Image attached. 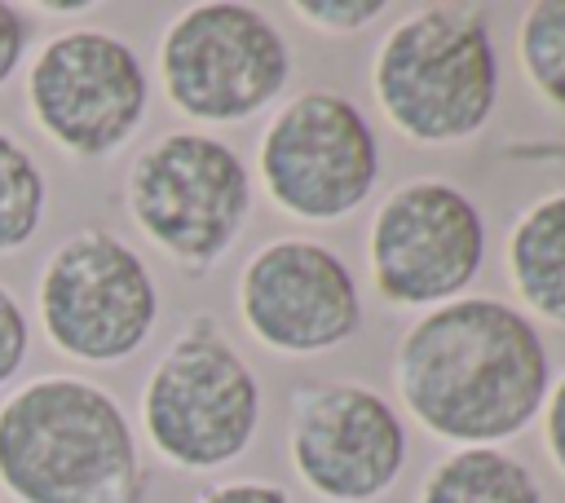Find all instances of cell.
<instances>
[{
    "label": "cell",
    "mask_w": 565,
    "mask_h": 503,
    "mask_svg": "<svg viewBox=\"0 0 565 503\" xmlns=\"http://www.w3.org/2000/svg\"><path fill=\"white\" fill-rule=\"evenodd\" d=\"M397 393L441 441L494 446L534 424L552 366L534 322L490 296L428 309L397 344Z\"/></svg>",
    "instance_id": "obj_1"
},
{
    "label": "cell",
    "mask_w": 565,
    "mask_h": 503,
    "mask_svg": "<svg viewBox=\"0 0 565 503\" xmlns=\"http://www.w3.org/2000/svg\"><path fill=\"white\" fill-rule=\"evenodd\" d=\"M141 441L106 384L49 371L0 397V499L141 503Z\"/></svg>",
    "instance_id": "obj_2"
},
{
    "label": "cell",
    "mask_w": 565,
    "mask_h": 503,
    "mask_svg": "<svg viewBox=\"0 0 565 503\" xmlns=\"http://www.w3.org/2000/svg\"><path fill=\"white\" fill-rule=\"evenodd\" d=\"M371 88L384 119L419 146L481 132L499 101V53L486 18L450 4L406 13L375 49Z\"/></svg>",
    "instance_id": "obj_3"
},
{
    "label": "cell",
    "mask_w": 565,
    "mask_h": 503,
    "mask_svg": "<svg viewBox=\"0 0 565 503\" xmlns=\"http://www.w3.org/2000/svg\"><path fill=\"white\" fill-rule=\"evenodd\" d=\"M137 410L163 463L216 472L252 446L260 428V384L216 318L194 313L150 366Z\"/></svg>",
    "instance_id": "obj_4"
},
{
    "label": "cell",
    "mask_w": 565,
    "mask_h": 503,
    "mask_svg": "<svg viewBox=\"0 0 565 503\" xmlns=\"http://www.w3.org/2000/svg\"><path fill=\"white\" fill-rule=\"evenodd\" d=\"M159 309L163 296L141 252L106 225H79L35 274L31 327L79 366H119L146 349Z\"/></svg>",
    "instance_id": "obj_5"
},
{
    "label": "cell",
    "mask_w": 565,
    "mask_h": 503,
    "mask_svg": "<svg viewBox=\"0 0 565 503\" xmlns=\"http://www.w3.org/2000/svg\"><path fill=\"white\" fill-rule=\"evenodd\" d=\"M124 207L137 234L172 265L207 274L252 216V176L230 141L177 128L128 163Z\"/></svg>",
    "instance_id": "obj_6"
},
{
    "label": "cell",
    "mask_w": 565,
    "mask_h": 503,
    "mask_svg": "<svg viewBox=\"0 0 565 503\" xmlns=\"http://www.w3.org/2000/svg\"><path fill=\"white\" fill-rule=\"evenodd\" d=\"M31 128L75 163L119 154L150 110L141 53L102 26H66L40 40L22 66Z\"/></svg>",
    "instance_id": "obj_7"
},
{
    "label": "cell",
    "mask_w": 565,
    "mask_h": 503,
    "mask_svg": "<svg viewBox=\"0 0 565 503\" xmlns=\"http://www.w3.org/2000/svg\"><path fill=\"white\" fill-rule=\"evenodd\" d=\"M291 79L287 35L252 4L203 0L159 35V88L194 124H243Z\"/></svg>",
    "instance_id": "obj_8"
},
{
    "label": "cell",
    "mask_w": 565,
    "mask_h": 503,
    "mask_svg": "<svg viewBox=\"0 0 565 503\" xmlns=\"http://www.w3.org/2000/svg\"><path fill=\"white\" fill-rule=\"evenodd\" d=\"M256 168L278 212L296 221H340L375 190L380 146L349 97L313 88L269 119Z\"/></svg>",
    "instance_id": "obj_9"
},
{
    "label": "cell",
    "mask_w": 565,
    "mask_h": 503,
    "mask_svg": "<svg viewBox=\"0 0 565 503\" xmlns=\"http://www.w3.org/2000/svg\"><path fill=\"white\" fill-rule=\"evenodd\" d=\"M371 278L397 309L450 304L486 260V221L450 181L397 185L371 221Z\"/></svg>",
    "instance_id": "obj_10"
},
{
    "label": "cell",
    "mask_w": 565,
    "mask_h": 503,
    "mask_svg": "<svg viewBox=\"0 0 565 503\" xmlns=\"http://www.w3.org/2000/svg\"><path fill=\"white\" fill-rule=\"evenodd\" d=\"M243 327L274 353L309 357L340 349L362 327L353 269L322 243L274 238L238 274Z\"/></svg>",
    "instance_id": "obj_11"
},
{
    "label": "cell",
    "mask_w": 565,
    "mask_h": 503,
    "mask_svg": "<svg viewBox=\"0 0 565 503\" xmlns=\"http://www.w3.org/2000/svg\"><path fill=\"white\" fill-rule=\"evenodd\" d=\"M296 477L327 503H371L406 468V428L366 384H322L291 402Z\"/></svg>",
    "instance_id": "obj_12"
},
{
    "label": "cell",
    "mask_w": 565,
    "mask_h": 503,
    "mask_svg": "<svg viewBox=\"0 0 565 503\" xmlns=\"http://www.w3.org/2000/svg\"><path fill=\"white\" fill-rule=\"evenodd\" d=\"M516 296L547 322L565 327V194L539 199L508 238Z\"/></svg>",
    "instance_id": "obj_13"
},
{
    "label": "cell",
    "mask_w": 565,
    "mask_h": 503,
    "mask_svg": "<svg viewBox=\"0 0 565 503\" xmlns=\"http://www.w3.org/2000/svg\"><path fill=\"white\" fill-rule=\"evenodd\" d=\"M419 503H543L534 472L499 446H459L419 485Z\"/></svg>",
    "instance_id": "obj_14"
},
{
    "label": "cell",
    "mask_w": 565,
    "mask_h": 503,
    "mask_svg": "<svg viewBox=\"0 0 565 503\" xmlns=\"http://www.w3.org/2000/svg\"><path fill=\"white\" fill-rule=\"evenodd\" d=\"M49 216V172L35 150L0 124V260L35 243Z\"/></svg>",
    "instance_id": "obj_15"
},
{
    "label": "cell",
    "mask_w": 565,
    "mask_h": 503,
    "mask_svg": "<svg viewBox=\"0 0 565 503\" xmlns=\"http://www.w3.org/2000/svg\"><path fill=\"white\" fill-rule=\"evenodd\" d=\"M516 57L534 93L565 110V0H539L525 9L516 31Z\"/></svg>",
    "instance_id": "obj_16"
},
{
    "label": "cell",
    "mask_w": 565,
    "mask_h": 503,
    "mask_svg": "<svg viewBox=\"0 0 565 503\" xmlns=\"http://www.w3.org/2000/svg\"><path fill=\"white\" fill-rule=\"evenodd\" d=\"M31 340H35V327H31V313L26 304L18 300V291L9 282H0V393H9L31 357Z\"/></svg>",
    "instance_id": "obj_17"
},
{
    "label": "cell",
    "mask_w": 565,
    "mask_h": 503,
    "mask_svg": "<svg viewBox=\"0 0 565 503\" xmlns=\"http://www.w3.org/2000/svg\"><path fill=\"white\" fill-rule=\"evenodd\" d=\"M35 26L40 22H35L31 4L0 0V88H9L22 75V66L35 49Z\"/></svg>",
    "instance_id": "obj_18"
},
{
    "label": "cell",
    "mask_w": 565,
    "mask_h": 503,
    "mask_svg": "<svg viewBox=\"0 0 565 503\" xmlns=\"http://www.w3.org/2000/svg\"><path fill=\"white\" fill-rule=\"evenodd\" d=\"M309 26L322 31H362L366 22H375L388 4L384 0H296L291 4Z\"/></svg>",
    "instance_id": "obj_19"
},
{
    "label": "cell",
    "mask_w": 565,
    "mask_h": 503,
    "mask_svg": "<svg viewBox=\"0 0 565 503\" xmlns=\"http://www.w3.org/2000/svg\"><path fill=\"white\" fill-rule=\"evenodd\" d=\"M194 503H291V494L282 485H269V481H252V477H238V481H221V485H207Z\"/></svg>",
    "instance_id": "obj_20"
},
{
    "label": "cell",
    "mask_w": 565,
    "mask_h": 503,
    "mask_svg": "<svg viewBox=\"0 0 565 503\" xmlns=\"http://www.w3.org/2000/svg\"><path fill=\"white\" fill-rule=\"evenodd\" d=\"M543 437H547L552 463L565 477V375H561L556 388H547V402H543Z\"/></svg>",
    "instance_id": "obj_21"
},
{
    "label": "cell",
    "mask_w": 565,
    "mask_h": 503,
    "mask_svg": "<svg viewBox=\"0 0 565 503\" xmlns=\"http://www.w3.org/2000/svg\"><path fill=\"white\" fill-rule=\"evenodd\" d=\"M31 13L35 18H88V13H97V0H40V4H31Z\"/></svg>",
    "instance_id": "obj_22"
},
{
    "label": "cell",
    "mask_w": 565,
    "mask_h": 503,
    "mask_svg": "<svg viewBox=\"0 0 565 503\" xmlns=\"http://www.w3.org/2000/svg\"><path fill=\"white\" fill-rule=\"evenodd\" d=\"M0 503H4V499H0Z\"/></svg>",
    "instance_id": "obj_23"
}]
</instances>
